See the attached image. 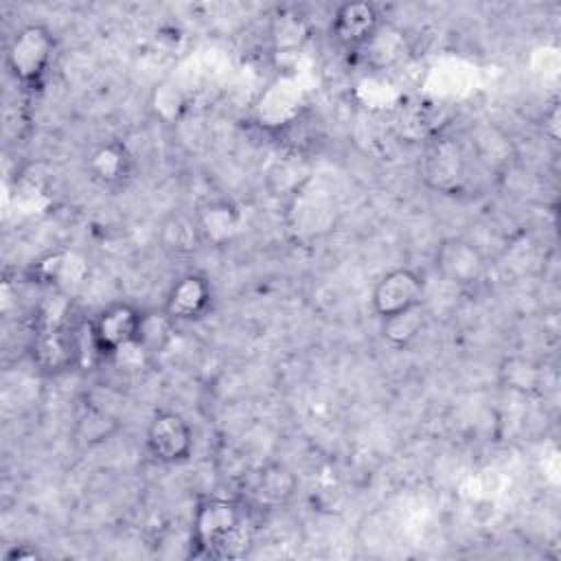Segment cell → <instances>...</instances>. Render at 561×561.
I'll use <instances>...</instances> for the list:
<instances>
[{"instance_id":"obj_8","label":"cell","mask_w":561,"mask_h":561,"mask_svg":"<svg viewBox=\"0 0 561 561\" xmlns=\"http://www.w3.org/2000/svg\"><path fill=\"white\" fill-rule=\"evenodd\" d=\"M425 298V280L419 272L410 267H394L386 272L373 289V311L379 318L403 311L412 305L423 302Z\"/></svg>"},{"instance_id":"obj_17","label":"cell","mask_w":561,"mask_h":561,"mask_svg":"<svg viewBox=\"0 0 561 561\" xmlns=\"http://www.w3.org/2000/svg\"><path fill=\"white\" fill-rule=\"evenodd\" d=\"M296 491V476L280 462L265 465L254 478V493L261 502L283 504Z\"/></svg>"},{"instance_id":"obj_22","label":"cell","mask_w":561,"mask_h":561,"mask_svg":"<svg viewBox=\"0 0 561 561\" xmlns=\"http://www.w3.org/2000/svg\"><path fill=\"white\" fill-rule=\"evenodd\" d=\"M35 559H39V552H37V548H33L28 543L11 546L4 552V561H35Z\"/></svg>"},{"instance_id":"obj_2","label":"cell","mask_w":561,"mask_h":561,"mask_svg":"<svg viewBox=\"0 0 561 561\" xmlns=\"http://www.w3.org/2000/svg\"><path fill=\"white\" fill-rule=\"evenodd\" d=\"M55 53L57 39L46 24H24L13 33V37L7 44V70L20 85L35 88L48 75Z\"/></svg>"},{"instance_id":"obj_9","label":"cell","mask_w":561,"mask_h":561,"mask_svg":"<svg viewBox=\"0 0 561 561\" xmlns=\"http://www.w3.org/2000/svg\"><path fill=\"white\" fill-rule=\"evenodd\" d=\"M434 265L445 280L454 285H471L482 278L486 259L476 248V243L462 237H449L436 245Z\"/></svg>"},{"instance_id":"obj_4","label":"cell","mask_w":561,"mask_h":561,"mask_svg":"<svg viewBox=\"0 0 561 561\" xmlns=\"http://www.w3.org/2000/svg\"><path fill=\"white\" fill-rule=\"evenodd\" d=\"M421 175L438 193H454L467 178V156L458 140L449 136L434 138L423 153Z\"/></svg>"},{"instance_id":"obj_1","label":"cell","mask_w":561,"mask_h":561,"mask_svg":"<svg viewBox=\"0 0 561 561\" xmlns=\"http://www.w3.org/2000/svg\"><path fill=\"white\" fill-rule=\"evenodd\" d=\"M243 508L228 497H204L191 519V546L195 554L230 557L234 539L241 537Z\"/></svg>"},{"instance_id":"obj_10","label":"cell","mask_w":561,"mask_h":561,"mask_svg":"<svg viewBox=\"0 0 561 561\" xmlns=\"http://www.w3.org/2000/svg\"><path fill=\"white\" fill-rule=\"evenodd\" d=\"M210 305L213 287L208 278L197 272H186L171 283L162 309L173 322H195L208 313Z\"/></svg>"},{"instance_id":"obj_20","label":"cell","mask_w":561,"mask_h":561,"mask_svg":"<svg viewBox=\"0 0 561 561\" xmlns=\"http://www.w3.org/2000/svg\"><path fill=\"white\" fill-rule=\"evenodd\" d=\"M307 37V26L305 22L294 15V13H287V11H280L274 22H272V39H274V46L278 50H296L300 48L302 39Z\"/></svg>"},{"instance_id":"obj_11","label":"cell","mask_w":561,"mask_h":561,"mask_svg":"<svg viewBox=\"0 0 561 561\" xmlns=\"http://www.w3.org/2000/svg\"><path fill=\"white\" fill-rule=\"evenodd\" d=\"M85 171L94 184L103 188H121L134 173V158L125 142L105 140L90 151Z\"/></svg>"},{"instance_id":"obj_12","label":"cell","mask_w":561,"mask_h":561,"mask_svg":"<svg viewBox=\"0 0 561 561\" xmlns=\"http://www.w3.org/2000/svg\"><path fill=\"white\" fill-rule=\"evenodd\" d=\"M193 217L202 234V241L215 248L232 241L241 224V213L230 199H210L202 204L193 213Z\"/></svg>"},{"instance_id":"obj_14","label":"cell","mask_w":561,"mask_h":561,"mask_svg":"<svg viewBox=\"0 0 561 561\" xmlns=\"http://www.w3.org/2000/svg\"><path fill=\"white\" fill-rule=\"evenodd\" d=\"M118 430H121V421L112 412L96 405H85L77 416L72 436H75V443L81 447H96L110 440Z\"/></svg>"},{"instance_id":"obj_23","label":"cell","mask_w":561,"mask_h":561,"mask_svg":"<svg viewBox=\"0 0 561 561\" xmlns=\"http://www.w3.org/2000/svg\"><path fill=\"white\" fill-rule=\"evenodd\" d=\"M548 116H550V123H548L550 127L546 129V134H548L552 140H557V138H559V107H557V103L552 105V110H550Z\"/></svg>"},{"instance_id":"obj_6","label":"cell","mask_w":561,"mask_h":561,"mask_svg":"<svg viewBox=\"0 0 561 561\" xmlns=\"http://www.w3.org/2000/svg\"><path fill=\"white\" fill-rule=\"evenodd\" d=\"M79 342L77 335L64 324L42 327L31 342V359L35 368L44 375H61L77 366L79 362Z\"/></svg>"},{"instance_id":"obj_5","label":"cell","mask_w":561,"mask_h":561,"mask_svg":"<svg viewBox=\"0 0 561 561\" xmlns=\"http://www.w3.org/2000/svg\"><path fill=\"white\" fill-rule=\"evenodd\" d=\"M142 309L127 300H116L105 305L90 322V337L99 355L107 357L116 348L134 342L138 337Z\"/></svg>"},{"instance_id":"obj_7","label":"cell","mask_w":561,"mask_h":561,"mask_svg":"<svg viewBox=\"0 0 561 561\" xmlns=\"http://www.w3.org/2000/svg\"><path fill=\"white\" fill-rule=\"evenodd\" d=\"M381 24V13L373 2H344L331 18V37L340 48L359 53Z\"/></svg>"},{"instance_id":"obj_18","label":"cell","mask_w":561,"mask_h":561,"mask_svg":"<svg viewBox=\"0 0 561 561\" xmlns=\"http://www.w3.org/2000/svg\"><path fill=\"white\" fill-rule=\"evenodd\" d=\"M175 324L164 309H149V311H142V318H140V327H138V342L145 346L147 353H151L153 357L158 353H162L173 335H175Z\"/></svg>"},{"instance_id":"obj_19","label":"cell","mask_w":561,"mask_h":561,"mask_svg":"<svg viewBox=\"0 0 561 561\" xmlns=\"http://www.w3.org/2000/svg\"><path fill=\"white\" fill-rule=\"evenodd\" d=\"M500 381L504 388L517 390V392H535L541 386V368L539 364L526 359V357H506L500 364Z\"/></svg>"},{"instance_id":"obj_3","label":"cell","mask_w":561,"mask_h":561,"mask_svg":"<svg viewBox=\"0 0 561 561\" xmlns=\"http://www.w3.org/2000/svg\"><path fill=\"white\" fill-rule=\"evenodd\" d=\"M145 445L153 460L162 465H178L191 456L193 430L182 414L173 410H158L147 425Z\"/></svg>"},{"instance_id":"obj_16","label":"cell","mask_w":561,"mask_h":561,"mask_svg":"<svg viewBox=\"0 0 561 561\" xmlns=\"http://www.w3.org/2000/svg\"><path fill=\"white\" fill-rule=\"evenodd\" d=\"M359 53L375 68L392 66L405 55V35L397 26L383 22Z\"/></svg>"},{"instance_id":"obj_13","label":"cell","mask_w":561,"mask_h":561,"mask_svg":"<svg viewBox=\"0 0 561 561\" xmlns=\"http://www.w3.org/2000/svg\"><path fill=\"white\" fill-rule=\"evenodd\" d=\"M425 320H427L425 302H419L403 311L381 318L379 331H381L383 342L390 344L392 348H408L425 329Z\"/></svg>"},{"instance_id":"obj_21","label":"cell","mask_w":561,"mask_h":561,"mask_svg":"<svg viewBox=\"0 0 561 561\" xmlns=\"http://www.w3.org/2000/svg\"><path fill=\"white\" fill-rule=\"evenodd\" d=\"M118 373H125V375H138L140 370L149 368L151 362H153V355L145 351V346L134 340L121 348H116L114 353H110L105 357Z\"/></svg>"},{"instance_id":"obj_15","label":"cell","mask_w":561,"mask_h":561,"mask_svg":"<svg viewBox=\"0 0 561 561\" xmlns=\"http://www.w3.org/2000/svg\"><path fill=\"white\" fill-rule=\"evenodd\" d=\"M158 239H160L162 248L171 254H191L204 243L202 234L197 230L195 217L184 215V213H171L162 221Z\"/></svg>"}]
</instances>
